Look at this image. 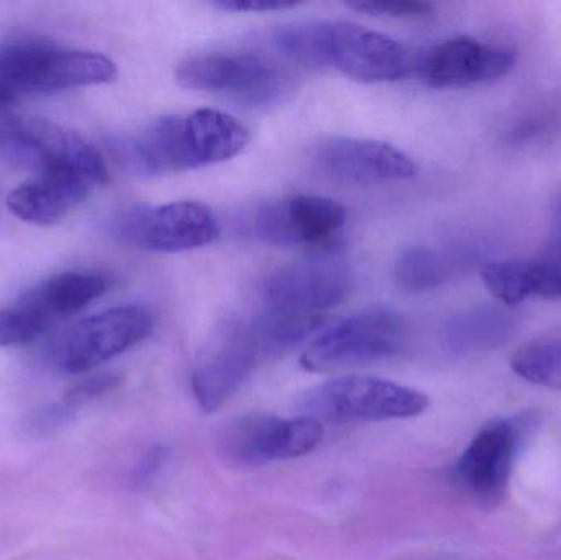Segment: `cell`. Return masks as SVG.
Returning <instances> with one entry per match:
<instances>
[{"mask_svg": "<svg viewBox=\"0 0 561 560\" xmlns=\"http://www.w3.org/2000/svg\"><path fill=\"white\" fill-rule=\"evenodd\" d=\"M346 224V209L317 194H294L256 214L255 233L272 247L325 245Z\"/></svg>", "mask_w": 561, "mask_h": 560, "instance_id": "13", "label": "cell"}, {"mask_svg": "<svg viewBox=\"0 0 561 560\" xmlns=\"http://www.w3.org/2000/svg\"><path fill=\"white\" fill-rule=\"evenodd\" d=\"M322 439V423L312 418L299 414L284 420L253 413L232 418L220 427L217 450L233 466L255 467L307 456Z\"/></svg>", "mask_w": 561, "mask_h": 560, "instance_id": "7", "label": "cell"}, {"mask_svg": "<svg viewBox=\"0 0 561 560\" xmlns=\"http://www.w3.org/2000/svg\"><path fill=\"white\" fill-rule=\"evenodd\" d=\"M49 319L22 302L0 309V348L22 347L45 332Z\"/></svg>", "mask_w": 561, "mask_h": 560, "instance_id": "24", "label": "cell"}, {"mask_svg": "<svg viewBox=\"0 0 561 560\" xmlns=\"http://www.w3.org/2000/svg\"><path fill=\"white\" fill-rule=\"evenodd\" d=\"M255 319L232 318L216 329L197 357L191 387L207 413L222 408L263 361Z\"/></svg>", "mask_w": 561, "mask_h": 560, "instance_id": "9", "label": "cell"}, {"mask_svg": "<svg viewBox=\"0 0 561 560\" xmlns=\"http://www.w3.org/2000/svg\"><path fill=\"white\" fill-rule=\"evenodd\" d=\"M447 276L448 266L444 259L435 250L422 245L401 250L392 266L396 285L409 293L438 288Z\"/></svg>", "mask_w": 561, "mask_h": 560, "instance_id": "20", "label": "cell"}, {"mask_svg": "<svg viewBox=\"0 0 561 560\" xmlns=\"http://www.w3.org/2000/svg\"><path fill=\"white\" fill-rule=\"evenodd\" d=\"M249 141L250 132L232 115L199 108L158 118L135 138L130 155L141 173H178L232 160Z\"/></svg>", "mask_w": 561, "mask_h": 560, "instance_id": "2", "label": "cell"}, {"mask_svg": "<svg viewBox=\"0 0 561 560\" xmlns=\"http://www.w3.org/2000/svg\"><path fill=\"white\" fill-rule=\"evenodd\" d=\"M316 161L327 176L342 183H391L417 174V164L404 151L363 138H329L317 148Z\"/></svg>", "mask_w": 561, "mask_h": 560, "instance_id": "16", "label": "cell"}, {"mask_svg": "<svg viewBox=\"0 0 561 560\" xmlns=\"http://www.w3.org/2000/svg\"><path fill=\"white\" fill-rule=\"evenodd\" d=\"M118 377L115 374H99L94 377L85 378L81 384L75 385L71 390L66 393L65 403L71 408L81 407L94 398L101 397L105 391L117 387Z\"/></svg>", "mask_w": 561, "mask_h": 560, "instance_id": "26", "label": "cell"}, {"mask_svg": "<svg viewBox=\"0 0 561 560\" xmlns=\"http://www.w3.org/2000/svg\"><path fill=\"white\" fill-rule=\"evenodd\" d=\"M117 66L105 55L39 42H15L0 48V79L16 91L55 92L107 84Z\"/></svg>", "mask_w": 561, "mask_h": 560, "instance_id": "5", "label": "cell"}, {"mask_svg": "<svg viewBox=\"0 0 561 560\" xmlns=\"http://www.w3.org/2000/svg\"><path fill=\"white\" fill-rule=\"evenodd\" d=\"M520 439L523 434L516 421L494 420L468 444L458 460L457 477L478 502L494 505L503 499Z\"/></svg>", "mask_w": 561, "mask_h": 560, "instance_id": "14", "label": "cell"}, {"mask_svg": "<svg viewBox=\"0 0 561 560\" xmlns=\"http://www.w3.org/2000/svg\"><path fill=\"white\" fill-rule=\"evenodd\" d=\"M72 413H75V408L68 407L66 403L55 404V407H48L39 411L33 418L30 427L36 433H51V431L58 430L62 424L68 423Z\"/></svg>", "mask_w": 561, "mask_h": 560, "instance_id": "28", "label": "cell"}, {"mask_svg": "<svg viewBox=\"0 0 561 560\" xmlns=\"http://www.w3.org/2000/svg\"><path fill=\"white\" fill-rule=\"evenodd\" d=\"M534 296L561 299V199L553 217L549 243L536 259H530Z\"/></svg>", "mask_w": 561, "mask_h": 560, "instance_id": "23", "label": "cell"}, {"mask_svg": "<svg viewBox=\"0 0 561 560\" xmlns=\"http://www.w3.org/2000/svg\"><path fill=\"white\" fill-rule=\"evenodd\" d=\"M484 285L497 301L517 306L534 296L533 268L529 260H497L481 272Z\"/></svg>", "mask_w": 561, "mask_h": 560, "instance_id": "22", "label": "cell"}, {"mask_svg": "<svg viewBox=\"0 0 561 560\" xmlns=\"http://www.w3.org/2000/svg\"><path fill=\"white\" fill-rule=\"evenodd\" d=\"M296 404L300 416L319 423H381L419 416L431 400L396 381L348 375L304 391Z\"/></svg>", "mask_w": 561, "mask_h": 560, "instance_id": "3", "label": "cell"}, {"mask_svg": "<svg viewBox=\"0 0 561 560\" xmlns=\"http://www.w3.org/2000/svg\"><path fill=\"white\" fill-rule=\"evenodd\" d=\"M273 42L290 61L333 68L356 81H396L414 68L411 53L391 36L339 20L290 23L276 30Z\"/></svg>", "mask_w": 561, "mask_h": 560, "instance_id": "1", "label": "cell"}, {"mask_svg": "<svg viewBox=\"0 0 561 560\" xmlns=\"http://www.w3.org/2000/svg\"><path fill=\"white\" fill-rule=\"evenodd\" d=\"M112 229L127 245L154 253L201 249L220 236L216 214L197 201L131 207L115 217Z\"/></svg>", "mask_w": 561, "mask_h": 560, "instance_id": "8", "label": "cell"}, {"mask_svg": "<svg viewBox=\"0 0 561 560\" xmlns=\"http://www.w3.org/2000/svg\"><path fill=\"white\" fill-rule=\"evenodd\" d=\"M13 95H15V92H13L12 89H10L9 85L0 79V107L12 102Z\"/></svg>", "mask_w": 561, "mask_h": 560, "instance_id": "29", "label": "cell"}, {"mask_svg": "<svg viewBox=\"0 0 561 560\" xmlns=\"http://www.w3.org/2000/svg\"><path fill=\"white\" fill-rule=\"evenodd\" d=\"M511 367L529 384L561 390V335L523 345Z\"/></svg>", "mask_w": 561, "mask_h": 560, "instance_id": "21", "label": "cell"}, {"mask_svg": "<svg viewBox=\"0 0 561 560\" xmlns=\"http://www.w3.org/2000/svg\"><path fill=\"white\" fill-rule=\"evenodd\" d=\"M217 9L229 12H275V10L293 9L299 5L294 0H219L214 2Z\"/></svg>", "mask_w": 561, "mask_h": 560, "instance_id": "27", "label": "cell"}, {"mask_svg": "<svg viewBox=\"0 0 561 560\" xmlns=\"http://www.w3.org/2000/svg\"><path fill=\"white\" fill-rule=\"evenodd\" d=\"M352 288L348 260L336 250H320L273 272L263 285V301L268 311L323 316Z\"/></svg>", "mask_w": 561, "mask_h": 560, "instance_id": "10", "label": "cell"}, {"mask_svg": "<svg viewBox=\"0 0 561 560\" xmlns=\"http://www.w3.org/2000/svg\"><path fill=\"white\" fill-rule=\"evenodd\" d=\"M346 5L356 12L391 19H422L434 12V5L421 0H355Z\"/></svg>", "mask_w": 561, "mask_h": 560, "instance_id": "25", "label": "cell"}, {"mask_svg": "<svg viewBox=\"0 0 561 560\" xmlns=\"http://www.w3.org/2000/svg\"><path fill=\"white\" fill-rule=\"evenodd\" d=\"M511 325V319L500 309L478 308L448 322L447 341L457 351L486 347L504 338Z\"/></svg>", "mask_w": 561, "mask_h": 560, "instance_id": "19", "label": "cell"}, {"mask_svg": "<svg viewBox=\"0 0 561 560\" xmlns=\"http://www.w3.org/2000/svg\"><path fill=\"white\" fill-rule=\"evenodd\" d=\"M108 289L107 276L92 272H66L51 276L30 289L22 305L35 309L46 319L81 311Z\"/></svg>", "mask_w": 561, "mask_h": 560, "instance_id": "18", "label": "cell"}, {"mask_svg": "<svg viewBox=\"0 0 561 560\" xmlns=\"http://www.w3.org/2000/svg\"><path fill=\"white\" fill-rule=\"evenodd\" d=\"M183 88L213 92L247 105H268L286 89L278 65L259 53H207L191 56L178 66Z\"/></svg>", "mask_w": 561, "mask_h": 560, "instance_id": "11", "label": "cell"}, {"mask_svg": "<svg viewBox=\"0 0 561 560\" xmlns=\"http://www.w3.org/2000/svg\"><path fill=\"white\" fill-rule=\"evenodd\" d=\"M2 144L13 160L38 174L79 178L92 186L108 181L107 164L101 151L78 132L45 118H16L0 128Z\"/></svg>", "mask_w": 561, "mask_h": 560, "instance_id": "6", "label": "cell"}, {"mask_svg": "<svg viewBox=\"0 0 561 560\" xmlns=\"http://www.w3.org/2000/svg\"><path fill=\"white\" fill-rule=\"evenodd\" d=\"M516 62L513 49L470 36H457L435 46L417 62L425 84L463 89L504 78Z\"/></svg>", "mask_w": 561, "mask_h": 560, "instance_id": "15", "label": "cell"}, {"mask_svg": "<svg viewBox=\"0 0 561 560\" xmlns=\"http://www.w3.org/2000/svg\"><path fill=\"white\" fill-rule=\"evenodd\" d=\"M408 342V322L391 308L365 309L319 332L300 357L309 372H335L394 357Z\"/></svg>", "mask_w": 561, "mask_h": 560, "instance_id": "4", "label": "cell"}, {"mask_svg": "<svg viewBox=\"0 0 561 560\" xmlns=\"http://www.w3.org/2000/svg\"><path fill=\"white\" fill-rule=\"evenodd\" d=\"M154 318L141 305H125L82 319L59 348L62 372L81 375L130 351L153 332Z\"/></svg>", "mask_w": 561, "mask_h": 560, "instance_id": "12", "label": "cell"}, {"mask_svg": "<svg viewBox=\"0 0 561 560\" xmlns=\"http://www.w3.org/2000/svg\"><path fill=\"white\" fill-rule=\"evenodd\" d=\"M94 187L79 178L36 174L10 191L7 207L23 222L53 226L85 201Z\"/></svg>", "mask_w": 561, "mask_h": 560, "instance_id": "17", "label": "cell"}]
</instances>
